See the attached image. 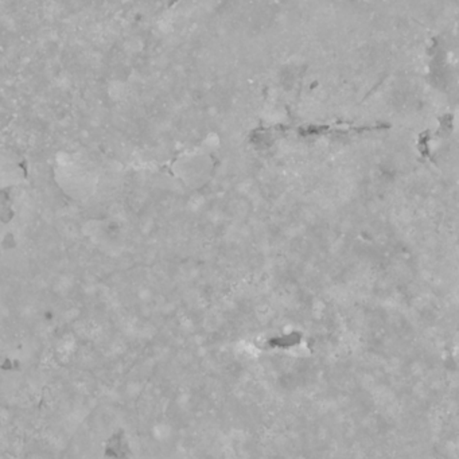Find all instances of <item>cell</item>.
I'll return each mask as SVG.
<instances>
[{"label": "cell", "instance_id": "obj_1", "mask_svg": "<svg viewBox=\"0 0 459 459\" xmlns=\"http://www.w3.org/2000/svg\"><path fill=\"white\" fill-rule=\"evenodd\" d=\"M302 341L301 334L292 333L290 335H285V337H280V338H271L268 339L265 342V348H280V349H287L291 346H295Z\"/></svg>", "mask_w": 459, "mask_h": 459}]
</instances>
